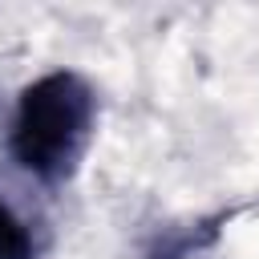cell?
<instances>
[{
    "instance_id": "1",
    "label": "cell",
    "mask_w": 259,
    "mask_h": 259,
    "mask_svg": "<svg viewBox=\"0 0 259 259\" xmlns=\"http://www.w3.org/2000/svg\"><path fill=\"white\" fill-rule=\"evenodd\" d=\"M97 125V97L73 69H57L20 89L8 125L12 158L40 182L61 186L81 166Z\"/></svg>"
},
{
    "instance_id": "2",
    "label": "cell",
    "mask_w": 259,
    "mask_h": 259,
    "mask_svg": "<svg viewBox=\"0 0 259 259\" xmlns=\"http://www.w3.org/2000/svg\"><path fill=\"white\" fill-rule=\"evenodd\" d=\"M32 255H36V247H32L24 219L0 198V259H32Z\"/></svg>"
}]
</instances>
